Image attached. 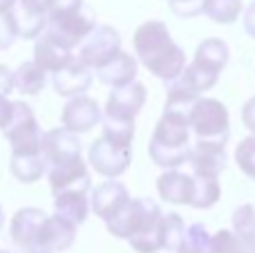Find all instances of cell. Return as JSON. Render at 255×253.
<instances>
[{
    "label": "cell",
    "mask_w": 255,
    "mask_h": 253,
    "mask_svg": "<svg viewBox=\"0 0 255 253\" xmlns=\"http://www.w3.org/2000/svg\"><path fill=\"white\" fill-rule=\"evenodd\" d=\"M132 47L139 63L163 83L175 81L186 70V52L172 40L166 22L145 20L132 34Z\"/></svg>",
    "instance_id": "6da1fadb"
},
{
    "label": "cell",
    "mask_w": 255,
    "mask_h": 253,
    "mask_svg": "<svg viewBox=\"0 0 255 253\" xmlns=\"http://www.w3.org/2000/svg\"><path fill=\"white\" fill-rule=\"evenodd\" d=\"M193 130H190L188 117L179 112H168L159 117L154 124L152 137L148 143V155L159 168L172 170L181 168L190 161L193 155Z\"/></svg>",
    "instance_id": "7a4b0ae2"
},
{
    "label": "cell",
    "mask_w": 255,
    "mask_h": 253,
    "mask_svg": "<svg viewBox=\"0 0 255 253\" xmlns=\"http://www.w3.org/2000/svg\"><path fill=\"white\" fill-rule=\"evenodd\" d=\"M161 218L163 211L159 209V204L154 200H150V197H132L110 222H106V227L110 231V236L130 242L134 238L143 236L145 231H150Z\"/></svg>",
    "instance_id": "3957f363"
},
{
    "label": "cell",
    "mask_w": 255,
    "mask_h": 253,
    "mask_svg": "<svg viewBox=\"0 0 255 253\" xmlns=\"http://www.w3.org/2000/svg\"><path fill=\"white\" fill-rule=\"evenodd\" d=\"M94 29H97V13L92 11V7L83 4L81 9L52 13L43 34L67 49H79Z\"/></svg>",
    "instance_id": "277c9868"
},
{
    "label": "cell",
    "mask_w": 255,
    "mask_h": 253,
    "mask_svg": "<svg viewBox=\"0 0 255 253\" xmlns=\"http://www.w3.org/2000/svg\"><path fill=\"white\" fill-rule=\"evenodd\" d=\"M11 155H38L43 152V130L29 103L13 101V110L7 126L2 128Z\"/></svg>",
    "instance_id": "5b68a950"
},
{
    "label": "cell",
    "mask_w": 255,
    "mask_h": 253,
    "mask_svg": "<svg viewBox=\"0 0 255 253\" xmlns=\"http://www.w3.org/2000/svg\"><path fill=\"white\" fill-rule=\"evenodd\" d=\"M188 124L195 139L229 141L231 137V117L220 99L199 97L188 112Z\"/></svg>",
    "instance_id": "8992f818"
},
{
    "label": "cell",
    "mask_w": 255,
    "mask_h": 253,
    "mask_svg": "<svg viewBox=\"0 0 255 253\" xmlns=\"http://www.w3.org/2000/svg\"><path fill=\"white\" fill-rule=\"evenodd\" d=\"M88 164L92 166V170H97L101 177L106 179H117L130 168L132 164V148L121 146V143L108 139L106 134H101L99 139H94V143L88 150Z\"/></svg>",
    "instance_id": "52a82bcc"
},
{
    "label": "cell",
    "mask_w": 255,
    "mask_h": 253,
    "mask_svg": "<svg viewBox=\"0 0 255 253\" xmlns=\"http://www.w3.org/2000/svg\"><path fill=\"white\" fill-rule=\"evenodd\" d=\"M121 52V36L112 25H97V29L83 40V45L76 52L81 63L97 72L106 63H110Z\"/></svg>",
    "instance_id": "ba28073f"
},
{
    "label": "cell",
    "mask_w": 255,
    "mask_h": 253,
    "mask_svg": "<svg viewBox=\"0 0 255 253\" xmlns=\"http://www.w3.org/2000/svg\"><path fill=\"white\" fill-rule=\"evenodd\" d=\"M145 99H148V90L139 81H132V83L121 85V88H112L106 108H103V117L134 121L139 112L143 110Z\"/></svg>",
    "instance_id": "9c48e42d"
},
{
    "label": "cell",
    "mask_w": 255,
    "mask_h": 253,
    "mask_svg": "<svg viewBox=\"0 0 255 253\" xmlns=\"http://www.w3.org/2000/svg\"><path fill=\"white\" fill-rule=\"evenodd\" d=\"M101 119H103L101 106H99L97 99L88 97V94L67 99L61 112V124L76 134L90 132L92 128H97L101 124Z\"/></svg>",
    "instance_id": "30bf717a"
},
{
    "label": "cell",
    "mask_w": 255,
    "mask_h": 253,
    "mask_svg": "<svg viewBox=\"0 0 255 253\" xmlns=\"http://www.w3.org/2000/svg\"><path fill=\"white\" fill-rule=\"evenodd\" d=\"M49 215L43 209H34V206H25L18 209L9 224V238L20 251L38 249V238L43 231V224Z\"/></svg>",
    "instance_id": "8fae6325"
},
{
    "label": "cell",
    "mask_w": 255,
    "mask_h": 253,
    "mask_svg": "<svg viewBox=\"0 0 255 253\" xmlns=\"http://www.w3.org/2000/svg\"><path fill=\"white\" fill-rule=\"evenodd\" d=\"M43 157H45V161H47V168L81 159L83 150H81L79 134L67 130L65 126L43 132Z\"/></svg>",
    "instance_id": "7c38bea8"
},
{
    "label": "cell",
    "mask_w": 255,
    "mask_h": 253,
    "mask_svg": "<svg viewBox=\"0 0 255 253\" xmlns=\"http://www.w3.org/2000/svg\"><path fill=\"white\" fill-rule=\"evenodd\" d=\"M54 4H56V0H18L13 13L18 20L20 38L36 40L38 36H43Z\"/></svg>",
    "instance_id": "4fadbf2b"
},
{
    "label": "cell",
    "mask_w": 255,
    "mask_h": 253,
    "mask_svg": "<svg viewBox=\"0 0 255 253\" xmlns=\"http://www.w3.org/2000/svg\"><path fill=\"white\" fill-rule=\"evenodd\" d=\"M92 81H94V70H90L79 58H74V61L67 67H63L61 72H54L52 74L54 92L63 99H72V97H79V94H85L92 88Z\"/></svg>",
    "instance_id": "5bb4252c"
},
{
    "label": "cell",
    "mask_w": 255,
    "mask_h": 253,
    "mask_svg": "<svg viewBox=\"0 0 255 253\" xmlns=\"http://www.w3.org/2000/svg\"><path fill=\"white\" fill-rule=\"evenodd\" d=\"M90 200H92L94 215H99L103 222H110L128 202L132 200V197H130L128 188L121 182H117V179H108V182L99 184L97 188H92Z\"/></svg>",
    "instance_id": "9a60e30c"
},
{
    "label": "cell",
    "mask_w": 255,
    "mask_h": 253,
    "mask_svg": "<svg viewBox=\"0 0 255 253\" xmlns=\"http://www.w3.org/2000/svg\"><path fill=\"white\" fill-rule=\"evenodd\" d=\"M193 173H206L220 177L229 164L226 155V141H211V139H195L193 155H190Z\"/></svg>",
    "instance_id": "2e32d148"
},
{
    "label": "cell",
    "mask_w": 255,
    "mask_h": 253,
    "mask_svg": "<svg viewBox=\"0 0 255 253\" xmlns=\"http://www.w3.org/2000/svg\"><path fill=\"white\" fill-rule=\"evenodd\" d=\"M47 182L49 188H52V195H56L61 191H70V188H88V191H92V179H90V170L83 157L47 168Z\"/></svg>",
    "instance_id": "e0dca14e"
},
{
    "label": "cell",
    "mask_w": 255,
    "mask_h": 253,
    "mask_svg": "<svg viewBox=\"0 0 255 253\" xmlns=\"http://www.w3.org/2000/svg\"><path fill=\"white\" fill-rule=\"evenodd\" d=\"M76 240V224L70 222L67 218L54 213L45 220L43 231L38 238V249L52 251V253H63L67 251Z\"/></svg>",
    "instance_id": "ac0fdd59"
},
{
    "label": "cell",
    "mask_w": 255,
    "mask_h": 253,
    "mask_svg": "<svg viewBox=\"0 0 255 253\" xmlns=\"http://www.w3.org/2000/svg\"><path fill=\"white\" fill-rule=\"evenodd\" d=\"M157 193L168 204H186L190 206L195 193V177L193 175L181 173L179 168L163 170L157 177Z\"/></svg>",
    "instance_id": "d6986e66"
},
{
    "label": "cell",
    "mask_w": 255,
    "mask_h": 253,
    "mask_svg": "<svg viewBox=\"0 0 255 253\" xmlns=\"http://www.w3.org/2000/svg\"><path fill=\"white\" fill-rule=\"evenodd\" d=\"M92 211V200H90L88 188H70L54 195V213L67 218L76 227L88 220V213Z\"/></svg>",
    "instance_id": "ffe728a7"
},
{
    "label": "cell",
    "mask_w": 255,
    "mask_h": 253,
    "mask_svg": "<svg viewBox=\"0 0 255 253\" xmlns=\"http://www.w3.org/2000/svg\"><path fill=\"white\" fill-rule=\"evenodd\" d=\"M74 58H76L74 49L63 47L61 43L52 40L49 36L43 34L34 40V61L38 63L45 72H49V74L61 72L63 67H67Z\"/></svg>",
    "instance_id": "44dd1931"
},
{
    "label": "cell",
    "mask_w": 255,
    "mask_h": 253,
    "mask_svg": "<svg viewBox=\"0 0 255 253\" xmlns=\"http://www.w3.org/2000/svg\"><path fill=\"white\" fill-rule=\"evenodd\" d=\"M136 70H139V61H136L132 54L121 49L110 63L99 67L94 74H97L99 81H101L103 85H108V88H121V85H128L136 79Z\"/></svg>",
    "instance_id": "7402d4cb"
},
{
    "label": "cell",
    "mask_w": 255,
    "mask_h": 253,
    "mask_svg": "<svg viewBox=\"0 0 255 253\" xmlns=\"http://www.w3.org/2000/svg\"><path fill=\"white\" fill-rule=\"evenodd\" d=\"M45 85H47V72L36 61L20 63L13 72V88H16V92L25 94V97L40 94L45 90Z\"/></svg>",
    "instance_id": "603a6c76"
},
{
    "label": "cell",
    "mask_w": 255,
    "mask_h": 253,
    "mask_svg": "<svg viewBox=\"0 0 255 253\" xmlns=\"http://www.w3.org/2000/svg\"><path fill=\"white\" fill-rule=\"evenodd\" d=\"M9 173L20 184H34L43 175H47V161L43 152L38 155H11L9 157Z\"/></svg>",
    "instance_id": "cb8c5ba5"
},
{
    "label": "cell",
    "mask_w": 255,
    "mask_h": 253,
    "mask_svg": "<svg viewBox=\"0 0 255 253\" xmlns=\"http://www.w3.org/2000/svg\"><path fill=\"white\" fill-rule=\"evenodd\" d=\"M229 56H231V49L224 40L206 38L197 45L193 61L197 63V65L206 67V70H213V72H217V74H222V70H224L226 63H229Z\"/></svg>",
    "instance_id": "d4e9b609"
},
{
    "label": "cell",
    "mask_w": 255,
    "mask_h": 253,
    "mask_svg": "<svg viewBox=\"0 0 255 253\" xmlns=\"http://www.w3.org/2000/svg\"><path fill=\"white\" fill-rule=\"evenodd\" d=\"M195 177V193H193V209H211L220 202L222 197V186L217 175H206V173H193Z\"/></svg>",
    "instance_id": "484cf974"
},
{
    "label": "cell",
    "mask_w": 255,
    "mask_h": 253,
    "mask_svg": "<svg viewBox=\"0 0 255 253\" xmlns=\"http://www.w3.org/2000/svg\"><path fill=\"white\" fill-rule=\"evenodd\" d=\"M242 0H206L204 16H208L213 22H220V25H231L242 16Z\"/></svg>",
    "instance_id": "4316f807"
},
{
    "label": "cell",
    "mask_w": 255,
    "mask_h": 253,
    "mask_svg": "<svg viewBox=\"0 0 255 253\" xmlns=\"http://www.w3.org/2000/svg\"><path fill=\"white\" fill-rule=\"evenodd\" d=\"M233 231L255 251V206L240 204L233 211Z\"/></svg>",
    "instance_id": "83f0119b"
},
{
    "label": "cell",
    "mask_w": 255,
    "mask_h": 253,
    "mask_svg": "<svg viewBox=\"0 0 255 253\" xmlns=\"http://www.w3.org/2000/svg\"><path fill=\"white\" fill-rule=\"evenodd\" d=\"M208 253H255V251L235 231L222 229V231H217L215 236H213Z\"/></svg>",
    "instance_id": "f1b7e54d"
},
{
    "label": "cell",
    "mask_w": 255,
    "mask_h": 253,
    "mask_svg": "<svg viewBox=\"0 0 255 253\" xmlns=\"http://www.w3.org/2000/svg\"><path fill=\"white\" fill-rule=\"evenodd\" d=\"M211 240H213V236L208 233V229L204 227V224L195 222L186 229L184 245L179 247L177 253H208V249H211Z\"/></svg>",
    "instance_id": "f546056e"
},
{
    "label": "cell",
    "mask_w": 255,
    "mask_h": 253,
    "mask_svg": "<svg viewBox=\"0 0 255 253\" xmlns=\"http://www.w3.org/2000/svg\"><path fill=\"white\" fill-rule=\"evenodd\" d=\"M103 132L108 139L121 143V146H132L134 139V121H124V119H112V117H103L101 119Z\"/></svg>",
    "instance_id": "4dcf8cb0"
},
{
    "label": "cell",
    "mask_w": 255,
    "mask_h": 253,
    "mask_svg": "<svg viewBox=\"0 0 255 253\" xmlns=\"http://www.w3.org/2000/svg\"><path fill=\"white\" fill-rule=\"evenodd\" d=\"M235 164H238V168L249 179L255 182V134L242 139L238 143V148H235Z\"/></svg>",
    "instance_id": "1f68e13d"
},
{
    "label": "cell",
    "mask_w": 255,
    "mask_h": 253,
    "mask_svg": "<svg viewBox=\"0 0 255 253\" xmlns=\"http://www.w3.org/2000/svg\"><path fill=\"white\" fill-rule=\"evenodd\" d=\"M186 224L179 213H166V251L177 253L184 245L186 238Z\"/></svg>",
    "instance_id": "d6a6232c"
},
{
    "label": "cell",
    "mask_w": 255,
    "mask_h": 253,
    "mask_svg": "<svg viewBox=\"0 0 255 253\" xmlns=\"http://www.w3.org/2000/svg\"><path fill=\"white\" fill-rule=\"evenodd\" d=\"M18 38H20V29H18L16 13H0V52L9 49Z\"/></svg>",
    "instance_id": "836d02e7"
},
{
    "label": "cell",
    "mask_w": 255,
    "mask_h": 253,
    "mask_svg": "<svg viewBox=\"0 0 255 253\" xmlns=\"http://www.w3.org/2000/svg\"><path fill=\"white\" fill-rule=\"evenodd\" d=\"M168 9L177 18H197L206 9V0H168Z\"/></svg>",
    "instance_id": "e575fe53"
},
{
    "label": "cell",
    "mask_w": 255,
    "mask_h": 253,
    "mask_svg": "<svg viewBox=\"0 0 255 253\" xmlns=\"http://www.w3.org/2000/svg\"><path fill=\"white\" fill-rule=\"evenodd\" d=\"M242 124L249 132L255 134V97H251L247 103L242 106Z\"/></svg>",
    "instance_id": "d590c367"
},
{
    "label": "cell",
    "mask_w": 255,
    "mask_h": 253,
    "mask_svg": "<svg viewBox=\"0 0 255 253\" xmlns=\"http://www.w3.org/2000/svg\"><path fill=\"white\" fill-rule=\"evenodd\" d=\"M11 90H16L13 88V72L9 70L7 65H0V94H2V97H9Z\"/></svg>",
    "instance_id": "8d00e7d4"
},
{
    "label": "cell",
    "mask_w": 255,
    "mask_h": 253,
    "mask_svg": "<svg viewBox=\"0 0 255 253\" xmlns=\"http://www.w3.org/2000/svg\"><path fill=\"white\" fill-rule=\"evenodd\" d=\"M244 31L255 40V0L247 7V11H244Z\"/></svg>",
    "instance_id": "74e56055"
},
{
    "label": "cell",
    "mask_w": 255,
    "mask_h": 253,
    "mask_svg": "<svg viewBox=\"0 0 255 253\" xmlns=\"http://www.w3.org/2000/svg\"><path fill=\"white\" fill-rule=\"evenodd\" d=\"M11 110H13V101H9L7 97L0 94V130L7 126L9 117H11Z\"/></svg>",
    "instance_id": "f35d334b"
},
{
    "label": "cell",
    "mask_w": 255,
    "mask_h": 253,
    "mask_svg": "<svg viewBox=\"0 0 255 253\" xmlns=\"http://www.w3.org/2000/svg\"><path fill=\"white\" fill-rule=\"evenodd\" d=\"M18 4V0H0V13H9L13 11Z\"/></svg>",
    "instance_id": "ab89813d"
},
{
    "label": "cell",
    "mask_w": 255,
    "mask_h": 253,
    "mask_svg": "<svg viewBox=\"0 0 255 253\" xmlns=\"http://www.w3.org/2000/svg\"><path fill=\"white\" fill-rule=\"evenodd\" d=\"M22 253H52V251H45V249H31V251H22Z\"/></svg>",
    "instance_id": "60d3db41"
},
{
    "label": "cell",
    "mask_w": 255,
    "mask_h": 253,
    "mask_svg": "<svg viewBox=\"0 0 255 253\" xmlns=\"http://www.w3.org/2000/svg\"><path fill=\"white\" fill-rule=\"evenodd\" d=\"M2 224H4V211H2V206H0V229H2Z\"/></svg>",
    "instance_id": "b9f144b4"
},
{
    "label": "cell",
    "mask_w": 255,
    "mask_h": 253,
    "mask_svg": "<svg viewBox=\"0 0 255 253\" xmlns=\"http://www.w3.org/2000/svg\"><path fill=\"white\" fill-rule=\"evenodd\" d=\"M0 253H11V251H2V249H0Z\"/></svg>",
    "instance_id": "7bdbcfd3"
}]
</instances>
